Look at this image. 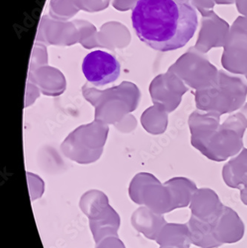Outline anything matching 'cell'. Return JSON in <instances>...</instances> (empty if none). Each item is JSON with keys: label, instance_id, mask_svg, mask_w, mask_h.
I'll list each match as a JSON object with an SVG mask.
<instances>
[{"label": "cell", "instance_id": "cell-5", "mask_svg": "<svg viewBox=\"0 0 247 248\" xmlns=\"http://www.w3.org/2000/svg\"><path fill=\"white\" fill-rule=\"evenodd\" d=\"M95 248H125V247L118 236H109L96 243Z\"/></svg>", "mask_w": 247, "mask_h": 248}, {"label": "cell", "instance_id": "cell-3", "mask_svg": "<svg viewBox=\"0 0 247 248\" xmlns=\"http://www.w3.org/2000/svg\"><path fill=\"white\" fill-rule=\"evenodd\" d=\"M89 225L96 243L105 238L118 236L121 219L112 210H100L89 218Z\"/></svg>", "mask_w": 247, "mask_h": 248}, {"label": "cell", "instance_id": "cell-2", "mask_svg": "<svg viewBox=\"0 0 247 248\" xmlns=\"http://www.w3.org/2000/svg\"><path fill=\"white\" fill-rule=\"evenodd\" d=\"M82 72L89 83L96 86L114 83L121 75V64L112 54L101 50L92 51L85 57Z\"/></svg>", "mask_w": 247, "mask_h": 248}, {"label": "cell", "instance_id": "cell-4", "mask_svg": "<svg viewBox=\"0 0 247 248\" xmlns=\"http://www.w3.org/2000/svg\"><path fill=\"white\" fill-rule=\"evenodd\" d=\"M164 224L163 218L146 210H138L132 216V226L150 239H157Z\"/></svg>", "mask_w": 247, "mask_h": 248}, {"label": "cell", "instance_id": "cell-1", "mask_svg": "<svg viewBox=\"0 0 247 248\" xmlns=\"http://www.w3.org/2000/svg\"><path fill=\"white\" fill-rule=\"evenodd\" d=\"M132 22L141 41L167 52L189 43L198 29V16L190 0H138Z\"/></svg>", "mask_w": 247, "mask_h": 248}]
</instances>
